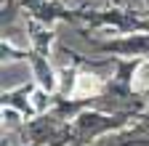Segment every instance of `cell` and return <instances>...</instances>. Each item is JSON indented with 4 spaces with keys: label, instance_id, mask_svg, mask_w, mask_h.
<instances>
[{
    "label": "cell",
    "instance_id": "obj_1",
    "mask_svg": "<svg viewBox=\"0 0 149 146\" xmlns=\"http://www.w3.org/2000/svg\"><path fill=\"white\" fill-rule=\"evenodd\" d=\"M99 93H101V77L91 75V72H80L74 77V88H72L74 98H91V96H99Z\"/></svg>",
    "mask_w": 149,
    "mask_h": 146
},
{
    "label": "cell",
    "instance_id": "obj_2",
    "mask_svg": "<svg viewBox=\"0 0 149 146\" xmlns=\"http://www.w3.org/2000/svg\"><path fill=\"white\" fill-rule=\"evenodd\" d=\"M133 90H146L149 88V61H141L133 72V80H130Z\"/></svg>",
    "mask_w": 149,
    "mask_h": 146
}]
</instances>
